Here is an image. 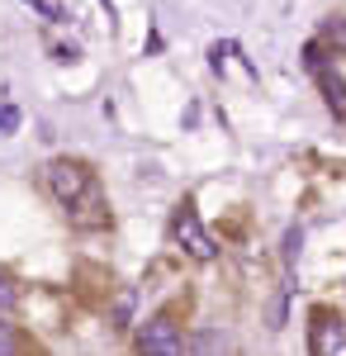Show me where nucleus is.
I'll return each mask as SVG.
<instances>
[{
  "instance_id": "nucleus-7",
  "label": "nucleus",
  "mask_w": 346,
  "mask_h": 356,
  "mask_svg": "<svg viewBox=\"0 0 346 356\" xmlns=\"http://www.w3.org/2000/svg\"><path fill=\"white\" fill-rule=\"evenodd\" d=\"M195 356H223V337L218 332H199L195 337Z\"/></svg>"
},
{
  "instance_id": "nucleus-9",
  "label": "nucleus",
  "mask_w": 346,
  "mask_h": 356,
  "mask_svg": "<svg viewBox=\"0 0 346 356\" xmlns=\"http://www.w3.org/2000/svg\"><path fill=\"white\" fill-rule=\"evenodd\" d=\"M28 5H33V10H38L43 19H62V10H57L53 0H28Z\"/></svg>"
},
{
  "instance_id": "nucleus-1",
  "label": "nucleus",
  "mask_w": 346,
  "mask_h": 356,
  "mask_svg": "<svg viewBox=\"0 0 346 356\" xmlns=\"http://www.w3.org/2000/svg\"><path fill=\"white\" fill-rule=\"evenodd\" d=\"M43 181H48L53 200L67 209V219L76 223V228L95 233V228L109 223V200H105L95 171H90L85 162H76V157H57V162L43 166Z\"/></svg>"
},
{
  "instance_id": "nucleus-5",
  "label": "nucleus",
  "mask_w": 346,
  "mask_h": 356,
  "mask_svg": "<svg viewBox=\"0 0 346 356\" xmlns=\"http://www.w3.org/2000/svg\"><path fill=\"white\" fill-rule=\"evenodd\" d=\"M308 67H313V76H318V86H322V95H327V105H332V114H337V119H346V81L337 76V72H327V67H322L318 43L308 48Z\"/></svg>"
},
{
  "instance_id": "nucleus-2",
  "label": "nucleus",
  "mask_w": 346,
  "mask_h": 356,
  "mask_svg": "<svg viewBox=\"0 0 346 356\" xmlns=\"http://www.w3.org/2000/svg\"><path fill=\"white\" fill-rule=\"evenodd\" d=\"M171 238H176V247H186V257H195V261H213V257H218V247H213V238L204 233V223H199V214H195L190 200L171 214Z\"/></svg>"
},
{
  "instance_id": "nucleus-3",
  "label": "nucleus",
  "mask_w": 346,
  "mask_h": 356,
  "mask_svg": "<svg viewBox=\"0 0 346 356\" xmlns=\"http://www.w3.org/2000/svg\"><path fill=\"white\" fill-rule=\"evenodd\" d=\"M308 352L313 356H346V318L332 309H313L308 318Z\"/></svg>"
},
{
  "instance_id": "nucleus-6",
  "label": "nucleus",
  "mask_w": 346,
  "mask_h": 356,
  "mask_svg": "<svg viewBox=\"0 0 346 356\" xmlns=\"http://www.w3.org/2000/svg\"><path fill=\"white\" fill-rule=\"evenodd\" d=\"M322 43H327L332 53H346V15H332V19L322 24Z\"/></svg>"
},
{
  "instance_id": "nucleus-4",
  "label": "nucleus",
  "mask_w": 346,
  "mask_h": 356,
  "mask_svg": "<svg viewBox=\"0 0 346 356\" xmlns=\"http://www.w3.org/2000/svg\"><path fill=\"white\" fill-rule=\"evenodd\" d=\"M138 356H186V342H181V328L171 318H152L138 332Z\"/></svg>"
},
{
  "instance_id": "nucleus-11",
  "label": "nucleus",
  "mask_w": 346,
  "mask_h": 356,
  "mask_svg": "<svg viewBox=\"0 0 346 356\" xmlns=\"http://www.w3.org/2000/svg\"><path fill=\"white\" fill-rule=\"evenodd\" d=\"M0 129L15 134V129H19V110H0Z\"/></svg>"
},
{
  "instance_id": "nucleus-8",
  "label": "nucleus",
  "mask_w": 346,
  "mask_h": 356,
  "mask_svg": "<svg viewBox=\"0 0 346 356\" xmlns=\"http://www.w3.org/2000/svg\"><path fill=\"white\" fill-rule=\"evenodd\" d=\"M15 304H19V290H15V280H10V275L0 271V314H10Z\"/></svg>"
},
{
  "instance_id": "nucleus-10",
  "label": "nucleus",
  "mask_w": 346,
  "mask_h": 356,
  "mask_svg": "<svg viewBox=\"0 0 346 356\" xmlns=\"http://www.w3.org/2000/svg\"><path fill=\"white\" fill-rule=\"evenodd\" d=\"M0 356H15V332H10V323H0Z\"/></svg>"
}]
</instances>
